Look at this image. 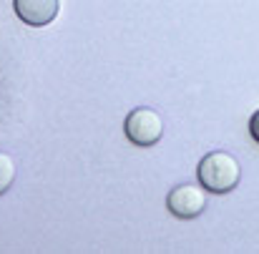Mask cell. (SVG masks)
I'll return each instance as SVG.
<instances>
[{
	"label": "cell",
	"instance_id": "cell-3",
	"mask_svg": "<svg viewBox=\"0 0 259 254\" xmlns=\"http://www.w3.org/2000/svg\"><path fill=\"white\" fill-rule=\"evenodd\" d=\"M166 206L179 219H196L206 209V189L196 184H181L169 191Z\"/></svg>",
	"mask_w": 259,
	"mask_h": 254
},
{
	"label": "cell",
	"instance_id": "cell-4",
	"mask_svg": "<svg viewBox=\"0 0 259 254\" xmlns=\"http://www.w3.org/2000/svg\"><path fill=\"white\" fill-rule=\"evenodd\" d=\"M15 15L33 28H43L56 20L61 10V0H13Z\"/></svg>",
	"mask_w": 259,
	"mask_h": 254
},
{
	"label": "cell",
	"instance_id": "cell-1",
	"mask_svg": "<svg viewBox=\"0 0 259 254\" xmlns=\"http://www.w3.org/2000/svg\"><path fill=\"white\" fill-rule=\"evenodd\" d=\"M242 179L239 161L227 151H211L199 161V181L211 194H229Z\"/></svg>",
	"mask_w": 259,
	"mask_h": 254
},
{
	"label": "cell",
	"instance_id": "cell-2",
	"mask_svg": "<svg viewBox=\"0 0 259 254\" xmlns=\"http://www.w3.org/2000/svg\"><path fill=\"white\" fill-rule=\"evenodd\" d=\"M123 131H126L131 144H136V146H154L164 136V118H161V113L156 108L141 106V108H134L126 116Z\"/></svg>",
	"mask_w": 259,
	"mask_h": 254
},
{
	"label": "cell",
	"instance_id": "cell-6",
	"mask_svg": "<svg viewBox=\"0 0 259 254\" xmlns=\"http://www.w3.org/2000/svg\"><path fill=\"white\" fill-rule=\"evenodd\" d=\"M249 134H252V139L259 144V108L252 113V118H249Z\"/></svg>",
	"mask_w": 259,
	"mask_h": 254
},
{
	"label": "cell",
	"instance_id": "cell-5",
	"mask_svg": "<svg viewBox=\"0 0 259 254\" xmlns=\"http://www.w3.org/2000/svg\"><path fill=\"white\" fill-rule=\"evenodd\" d=\"M13 181H15V161L10 154L0 151V196L13 186Z\"/></svg>",
	"mask_w": 259,
	"mask_h": 254
}]
</instances>
